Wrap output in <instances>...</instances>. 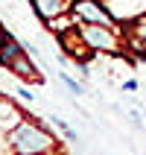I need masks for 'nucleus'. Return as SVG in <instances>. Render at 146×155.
Listing matches in <instances>:
<instances>
[{"label":"nucleus","instance_id":"nucleus-1","mask_svg":"<svg viewBox=\"0 0 146 155\" xmlns=\"http://www.w3.org/2000/svg\"><path fill=\"white\" fill-rule=\"evenodd\" d=\"M9 138V149L15 155H35V152H56L59 140L44 123H32V120H24L21 126L6 135Z\"/></svg>","mask_w":146,"mask_h":155},{"label":"nucleus","instance_id":"nucleus-2","mask_svg":"<svg viewBox=\"0 0 146 155\" xmlns=\"http://www.w3.org/2000/svg\"><path fill=\"white\" fill-rule=\"evenodd\" d=\"M123 26H99V24H79V35L94 53H120L123 47Z\"/></svg>","mask_w":146,"mask_h":155},{"label":"nucleus","instance_id":"nucleus-3","mask_svg":"<svg viewBox=\"0 0 146 155\" xmlns=\"http://www.w3.org/2000/svg\"><path fill=\"white\" fill-rule=\"evenodd\" d=\"M73 18L79 24H99V26H120V21L111 15V9L105 6V0H73L70 6Z\"/></svg>","mask_w":146,"mask_h":155},{"label":"nucleus","instance_id":"nucleus-4","mask_svg":"<svg viewBox=\"0 0 146 155\" xmlns=\"http://www.w3.org/2000/svg\"><path fill=\"white\" fill-rule=\"evenodd\" d=\"M56 38H59L61 56H64V59H73L76 64H88V61L96 56V53L85 44V38L79 35V26H73V29H67V32H61V35H56Z\"/></svg>","mask_w":146,"mask_h":155},{"label":"nucleus","instance_id":"nucleus-5","mask_svg":"<svg viewBox=\"0 0 146 155\" xmlns=\"http://www.w3.org/2000/svg\"><path fill=\"white\" fill-rule=\"evenodd\" d=\"M26 120L24 108L12 100V97H0V132H12L15 126H21V123Z\"/></svg>","mask_w":146,"mask_h":155},{"label":"nucleus","instance_id":"nucleus-6","mask_svg":"<svg viewBox=\"0 0 146 155\" xmlns=\"http://www.w3.org/2000/svg\"><path fill=\"white\" fill-rule=\"evenodd\" d=\"M9 70H12V73H15L18 79L29 82V85H41V82H44V76L38 73V68L32 64V59H29V53H26V50L21 53V56H18V59L12 61V64H9Z\"/></svg>","mask_w":146,"mask_h":155},{"label":"nucleus","instance_id":"nucleus-7","mask_svg":"<svg viewBox=\"0 0 146 155\" xmlns=\"http://www.w3.org/2000/svg\"><path fill=\"white\" fill-rule=\"evenodd\" d=\"M126 44H131V50L146 59V15L135 18L131 26L126 24Z\"/></svg>","mask_w":146,"mask_h":155},{"label":"nucleus","instance_id":"nucleus-8","mask_svg":"<svg viewBox=\"0 0 146 155\" xmlns=\"http://www.w3.org/2000/svg\"><path fill=\"white\" fill-rule=\"evenodd\" d=\"M29 3H32V9L38 12L41 21H50V18H56V15H64V12H70V6H73V0H29Z\"/></svg>","mask_w":146,"mask_h":155},{"label":"nucleus","instance_id":"nucleus-9","mask_svg":"<svg viewBox=\"0 0 146 155\" xmlns=\"http://www.w3.org/2000/svg\"><path fill=\"white\" fill-rule=\"evenodd\" d=\"M21 53H24V41H21L15 32L6 29V38H3V44H0V68H9Z\"/></svg>","mask_w":146,"mask_h":155},{"label":"nucleus","instance_id":"nucleus-10","mask_svg":"<svg viewBox=\"0 0 146 155\" xmlns=\"http://www.w3.org/2000/svg\"><path fill=\"white\" fill-rule=\"evenodd\" d=\"M44 26L53 35H61V32H67V29H73V26H79V21L73 18V12H64V15H56L50 21H44Z\"/></svg>","mask_w":146,"mask_h":155},{"label":"nucleus","instance_id":"nucleus-11","mask_svg":"<svg viewBox=\"0 0 146 155\" xmlns=\"http://www.w3.org/2000/svg\"><path fill=\"white\" fill-rule=\"evenodd\" d=\"M59 79H61V82H64V85L70 88V91H73V94H85V88L79 85V82H76V79H73V76H70L67 70H59Z\"/></svg>","mask_w":146,"mask_h":155},{"label":"nucleus","instance_id":"nucleus-12","mask_svg":"<svg viewBox=\"0 0 146 155\" xmlns=\"http://www.w3.org/2000/svg\"><path fill=\"white\" fill-rule=\"evenodd\" d=\"M53 123H56V129H59V132H61V135H64L67 140H76V132L70 129V126H67L64 120H59V117H53Z\"/></svg>","mask_w":146,"mask_h":155},{"label":"nucleus","instance_id":"nucleus-13","mask_svg":"<svg viewBox=\"0 0 146 155\" xmlns=\"http://www.w3.org/2000/svg\"><path fill=\"white\" fill-rule=\"evenodd\" d=\"M15 94H18V100H21V103H32V100H35V94L29 91V88H18Z\"/></svg>","mask_w":146,"mask_h":155},{"label":"nucleus","instance_id":"nucleus-14","mask_svg":"<svg viewBox=\"0 0 146 155\" xmlns=\"http://www.w3.org/2000/svg\"><path fill=\"white\" fill-rule=\"evenodd\" d=\"M123 91H138V82H135V79H126V82H123Z\"/></svg>","mask_w":146,"mask_h":155},{"label":"nucleus","instance_id":"nucleus-15","mask_svg":"<svg viewBox=\"0 0 146 155\" xmlns=\"http://www.w3.org/2000/svg\"><path fill=\"white\" fill-rule=\"evenodd\" d=\"M3 38H6V26L0 24V44H3Z\"/></svg>","mask_w":146,"mask_h":155},{"label":"nucleus","instance_id":"nucleus-16","mask_svg":"<svg viewBox=\"0 0 146 155\" xmlns=\"http://www.w3.org/2000/svg\"><path fill=\"white\" fill-rule=\"evenodd\" d=\"M35 155H61V152H35Z\"/></svg>","mask_w":146,"mask_h":155}]
</instances>
